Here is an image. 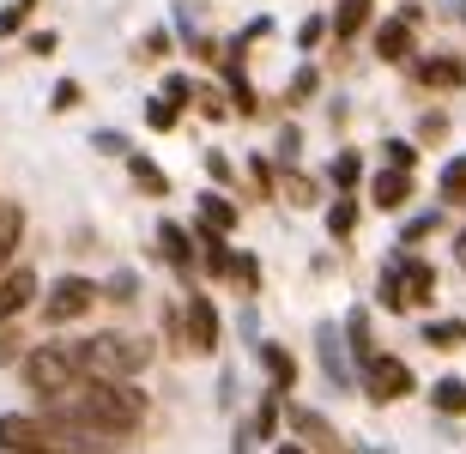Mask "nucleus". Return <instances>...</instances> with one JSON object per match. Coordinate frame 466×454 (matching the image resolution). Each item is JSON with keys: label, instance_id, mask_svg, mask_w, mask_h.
<instances>
[{"label": "nucleus", "instance_id": "7c9ffc66", "mask_svg": "<svg viewBox=\"0 0 466 454\" xmlns=\"http://www.w3.org/2000/svg\"><path fill=\"white\" fill-rule=\"evenodd\" d=\"M260 36H273V18H248V25H242L237 36H230V61H237V55H248L260 43Z\"/></svg>", "mask_w": 466, "mask_h": 454}, {"label": "nucleus", "instance_id": "1a4fd4ad", "mask_svg": "<svg viewBox=\"0 0 466 454\" xmlns=\"http://www.w3.org/2000/svg\"><path fill=\"white\" fill-rule=\"evenodd\" d=\"M406 73H412L418 86H431V91H466V61L461 55H418Z\"/></svg>", "mask_w": 466, "mask_h": 454}, {"label": "nucleus", "instance_id": "37998d69", "mask_svg": "<svg viewBox=\"0 0 466 454\" xmlns=\"http://www.w3.org/2000/svg\"><path fill=\"white\" fill-rule=\"evenodd\" d=\"M442 134H449V122H442V116H424V122H418V140H424V146H436Z\"/></svg>", "mask_w": 466, "mask_h": 454}, {"label": "nucleus", "instance_id": "4468645a", "mask_svg": "<svg viewBox=\"0 0 466 454\" xmlns=\"http://www.w3.org/2000/svg\"><path fill=\"white\" fill-rule=\"evenodd\" d=\"M346 351H351V364H358V376L381 358V351H376V328H370V309H363V303L346 315Z\"/></svg>", "mask_w": 466, "mask_h": 454}, {"label": "nucleus", "instance_id": "dca6fc26", "mask_svg": "<svg viewBox=\"0 0 466 454\" xmlns=\"http://www.w3.org/2000/svg\"><path fill=\"white\" fill-rule=\"evenodd\" d=\"M260 369H267L273 394H291V388H297V351H285L279 339H267V346H260Z\"/></svg>", "mask_w": 466, "mask_h": 454}, {"label": "nucleus", "instance_id": "5701e85b", "mask_svg": "<svg viewBox=\"0 0 466 454\" xmlns=\"http://www.w3.org/2000/svg\"><path fill=\"white\" fill-rule=\"evenodd\" d=\"M436 230H449V218H442V207H424V212H412V218H406L400 243H406V248H418L424 237H436Z\"/></svg>", "mask_w": 466, "mask_h": 454}, {"label": "nucleus", "instance_id": "79ce46f5", "mask_svg": "<svg viewBox=\"0 0 466 454\" xmlns=\"http://www.w3.org/2000/svg\"><path fill=\"white\" fill-rule=\"evenodd\" d=\"M73 104H79V79H61L55 97H49V109H73Z\"/></svg>", "mask_w": 466, "mask_h": 454}, {"label": "nucleus", "instance_id": "49530a36", "mask_svg": "<svg viewBox=\"0 0 466 454\" xmlns=\"http://www.w3.org/2000/svg\"><path fill=\"white\" fill-rule=\"evenodd\" d=\"M6 358H18V339H13L6 328H0V364H6Z\"/></svg>", "mask_w": 466, "mask_h": 454}, {"label": "nucleus", "instance_id": "58836bf2", "mask_svg": "<svg viewBox=\"0 0 466 454\" xmlns=\"http://www.w3.org/2000/svg\"><path fill=\"white\" fill-rule=\"evenodd\" d=\"M207 176L218 182V188H230V182H237V164H230L225 152H207Z\"/></svg>", "mask_w": 466, "mask_h": 454}, {"label": "nucleus", "instance_id": "0eeeda50", "mask_svg": "<svg viewBox=\"0 0 466 454\" xmlns=\"http://www.w3.org/2000/svg\"><path fill=\"white\" fill-rule=\"evenodd\" d=\"M412 388H418V382H412V369L400 364V358H388V351H381L376 364L363 369V394H370L376 406H388V400H406Z\"/></svg>", "mask_w": 466, "mask_h": 454}, {"label": "nucleus", "instance_id": "473e14b6", "mask_svg": "<svg viewBox=\"0 0 466 454\" xmlns=\"http://www.w3.org/2000/svg\"><path fill=\"white\" fill-rule=\"evenodd\" d=\"M157 97H170V104H176V109H188V104H194V97H200V86H194L188 73H170V79H164V91H157Z\"/></svg>", "mask_w": 466, "mask_h": 454}, {"label": "nucleus", "instance_id": "f03ea898", "mask_svg": "<svg viewBox=\"0 0 466 454\" xmlns=\"http://www.w3.org/2000/svg\"><path fill=\"white\" fill-rule=\"evenodd\" d=\"M0 454H79L55 412H0Z\"/></svg>", "mask_w": 466, "mask_h": 454}, {"label": "nucleus", "instance_id": "39448f33", "mask_svg": "<svg viewBox=\"0 0 466 454\" xmlns=\"http://www.w3.org/2000/svg\"><path fill=\"white\" fill-rule=\"evenodd\" d=\"M315 358H321V376H328L339 394L358 388V364H351V351H346V328H339V321H321V328H315Z\"/></svg>", "mask_w": 466, "mask_h": 454}, {"label": "nucleus", "instance_id": "c85d7f7f", "mask_svg": "<svg viewBox=\"0 0 466 454\" xmlns=\"http://www.w3.org/2000/svg\"><path fill=\"white\" fill-rule=\"evenodd\" d=\"M328 36H333V18L309 13V18H303V25H297V49L309 55V49H321V43H328Z\"/></svg>", "mask_w": 466, "mask_h": 454}, {"label": "nucleus", "instance_id": "c756f323", "mask_svg": "<svg viewBox=\"0 0 466 454\" xmlns=\"http://www.w3.org/2000/svg\"><path fill=\"white\" fill-rule=\"evenodd\" d=\"M412 164H418L412 140H381V170H406V176H412Z\"/></svg>", "mask_w": 466, "mask_h": 454}, {"label": "nucleus", "instance_id": "2eb2a0df", "mask_svg": "<svg viewBox=\"0 0 466 454\" xmlns=\"http://www.w3.org/2000/svg\"><path fill=\"white\" fill-rule=\"evenodd\" d=\"M388 267L406 279V298H412V303H431L436 298V267L431 261H418V255H394Z\"/></svg>", "mask_w": 466, "mask_h": 454}, {"label": "nucleus", "instance_id": "cd10ccee", "mask_svg": "<svg viewBox=\"0 0 466 454\" xmlns=\"http://www.w3.org/2000/svg\"><path fill=\"white\" fill-rule=\"evenodd\" d=\"M424 339H431L436 351H454V346H466V321H431V328H424Z\"/></svg>", "mask_w": 466, "mask_h": 454}, {"label": "nucleus", "instance_id": "6e6552de", "mask_svg": "<svg viewBox=\"0 0 466 454\" xmlns=\"http://www.w3.org/2000/svg\"><path fill=\"white\" fill-rule=\"evenodd\" d=\"M31 303H36V267H25V261L6 267V273H0V328L18 321Z\"/></svg>", "mask_w": 466, "mask_h": 454}, {"label": "nucleus", "instance_id": "72a5a7b5", "mask_svg": "<svg viewBox=\"0 0 466 454\" xmlns=\"http://www.w3.org/2000/svg\"><path fill=\"white\" fill-rule=\"evenodd\" d=\"M176 116H182V109H176L170 97H146V122H152L157 134H170V127H176Z\"/></svg>", "mask_w": 466, "mask_h": 454}, {"label": "nucleus", "instance_id": "4c0bfd02", "mask_svg": "<svg viewBox=\"0 0 466 454\" xmlns=\"http://www.w3.org/2000/svg\"><path fill=\"white\" fill-rule=\"evenodd\" d=\"M442 200H466V157H454L442 170Z\"/></svg>", "mask_w": 466, "mask_h": 454}, {"label": "nucleus", "instance_id": "ddd939ff", "mask_svg": "<svg viewBox=\"0 0 466 454\" xmlns=\"http://www.w3.org/2000/svg\"><path fill=\"white\" fill-rule=\"evenodd\" d=\"M376 55H381V61H394V67H412V61H418L412 25H406V18H388V25H376Z\"/></svg>", "mask_w": 466, "mask_h": 454}, {"label": "nucleus", "instance_id": "de8ad7c7", "mask_svg": "<svg viewBox=\"0 0 466 454\" xmlns=\"http://www.w3.org/2000/svg\"><path fill=\"white\" fill-rule=\"evenodd\" d=\"M442 13H454V18L466 25V0H442Z\"/></svg>", "mask_w": 466, "mask_h": 454}, {"label": "nucleus", "instance_id": "e433bc0d", "mask_svg": "<svg viewBox=\"0 0 466 454\" xmlns=\"http://www.w3.org/2000/svg\"><path fill=\"white\" fill-rule=\"evenodd\" d=\"M248 176H255V194L279 188V164H273V157H248Z\"/></svg>", "mask_w": 466, "mask_h": 454}, {"label": "nucleus", "instance_id": "b1692460", "mask_svg": "<svg viewBox=\"0 0 466 454\" xmlns=\"http://www.w3.org/2000/svg\"><path fill=\"white\" fill-rule=\"evenodd\" d=\"M431 406H436V412H454V419H461V412H466V382H461V376H436Z\"/></svg>", "mask_w": 466, "mask_h": 454}, {"label": "nucleus", "instance_id": "a211bd4d", "mask_svg": "<svg viewBox=\"0 0 466 454\" xmlns=\"http://www.w3.org/2000/svg\"><path fill=\"white\" fill-rule=\"evenodd\" d=\"M328 182L339 194H358V182H363V152L358 146H339V152L328 157Z\"/></svg>", "mask_w": 466, "mask_h": 454}, {"label": "nucleus", "instance_id": "09e8293b", "mask_svg": "<svg viewBox=\"0 0 466 454\" xmlns=\"http://www.w3.org/2000/svg\"><path fill=\"white\" fill-rule=\"evenodd\" d=\"M454 261H461V273H466V230L454 237Z\"/></svg>", "mask_w": 466, "mask_h": 454}, {"label": "nucleus", "instance_id": "aec40b11", "mask_svg": "<svg viewBox=\"0 0 466 454\" xmlns=\"http://www.w3.org/2000/svg\"><path fill=\"white\" fill-rule=\"evenodd\" d=\"M18 237H25V207L18 200H0V273L6 267H18L13 255H18Z\"/></svg>", "mask_w": 466, "mask_h": 454}, {"label": "nucleus", "instance_id": "2f4dec72", "mask_svg": "<svg viewBox=\"0 0 466 454\" xmlns=\"http://www.w3.org/2000/svg\"><path fill=\"white\" fill-rule=\"evenodd\" d=\"M230 285H242V291H260V255H248V248H242L237 261H230Z\"/></svg>", "mask_w": 466, "mask_h": 454}, {"label": "nucleus", "instance_id": "7ed1b4c3", "mask_svg": "<svg viewBox=\"0 0 466 454\" xmlns=\"http://www.w3.org/2000/svg\"><path fill=\"white\" fill-rule=\"evenodd\" d=\"M18 382L31 388L43 406H55V400H67L73 388H79V364H73L67 346H36V351L18 358Z\"/></svg>", "mask_w": 466, "mask_h": 454}, {"label": "nucleus", "instance_id": "8fccbe9b", "mask_svg": "<svg viewBox=\"0 0 466 454\" xmlns=\"http://www.w3.org/2000/svg\"><path fill=\"white\" fill-rule=\"evenodd\" d=\"M273 454H309V449H303V442H279Z\"/></svg>", "mask_w": 466, "mask_h": 454}, {"label": "nucleus", "instance_id": "a878e982", "mask_svg": "<svg viewBox=\"0 0 466 454\" xmlns=\"http://www.w3.org/2000/svg\"><path fill=\"white\" fill-rule=\"evenodd\" d=\"M225 86H230V109L237 116H255V91H248V73L237 61H225Z\"/></svg>", "mask_w": 466, "mask_h": 454}, {"label": "nucleus", "instance_id": "a18cd8bd", "mask_svg": "<svg viewBox=\"0 0 466 454\" xmlns=\"http://www.w3.org/2000/svg\"><path fill=\"white\" fill-rule=\"evenodd\" d=\"M55 49H61V36H55V31H31V55H55Z\"/></svg>", "mask_w": 466, "mask_h": 454}, {"label": "nucleus", "instance_id": "ea45409f", "mask_svg": "<svg viewBox=\"0 0 466 454\" xmlns=\"http://www.w3.org/2000/svg\"><path fill=\"white\" fill-rule=\"evenodd\" d=\"M297 152H303V134H297V127H285V134H279V164H285V170H297Z\"/></svg>", "mask_w": 466, "mask_h": 454}, {"label": "nucleus", "instance_id": "f3484780", "mask_svg": "<svg viewBox=\"0 0 466 454\" xmlns=\"http://www.w3.org/2000/svg\"><path fill=\"white\" fill-rule=\"evenodd\" d=\"M370 18H376V0H339V6H333V36L351 43V36L370 31Z\"/></svg>", "mask_w": 466, "mask_h": 454}, {"label": "nucleus", "instance_id": "c03bdc74", "mask_svg": "<svg viewBox=\"0 0 466 454\" xmlns=\"http://www.w3.org/2000/svg\"><path fill=\"white\" fill-rule=\"evenodd\" d=\"M91 146H97V152H127V140H121L116 127H104V134H91Z\"/></svg>", "mask_w": 466, "mask_h": 454}, {"label": "nucleus", "instance_id": "393cba45", "mask_svg": "<svg viewBox=\"0 0 466 454\" xmlns=\"http://www.w3.org/2000/svg\"><path fill=\"white\" fill-rule=\"evenodd\" d=\"M351 230H358V200H351V194H339V200L328 207V237H333V243H346Z\"/></svg>", "mask_w": 466, "mask_h": 454}, {"label": "nucleus", "instance_id": "f257e3e1", "mask_svg": "<svg viewBox=\"0 0 466 454\" xmlns=\"http://www.w3.org/2000/svg\"><path fill=\"white\" fill-rule=\"evenodd\" d=\"M73 364H79V382H134L152 364V339L146 333H86L73 339Z\"/></svg>", "mask_w": 466, "mask_h": 454}, {"label": "nucleus", "instance_id": "c9c22d12", "mask_svg": "<svg viewBox=\"0 0 466 454\" xmlns=\"http://www.w3.org/2000/svg\"><path fill=\"white\" fill-rule=\"evenodd\" d=\"M31 6H36V0H13V6H0V36H18V31H25Z\"/></svg>", "mask_w": 466, "mask_h": 454}, {"label": "nucleus", "instance_id": "bb28decb", "mask_svg": "<svg viewBox=\"0 0 466 454\" xmlns=\"http://www.w3.org/2000/svg\"><path fill=\"white\" fill-rule=\"evenodd\" d=\"M376 298L388 303V309H412V298H406V279H400L394 267L381 261V279H376Z\"/></svg>", "mask_w": 466, "mask_h": 454}, {"label": "nucleus", "instance_id": "f704fd0d", "mask_svg": "<svg viewBox=\"0 0 466 454\" xmlns=\"http://www.w3.org/2000/svg\"><path fill=\"white\" fill-rule=\"evenodd\" d=\"M285 194H291V207H315V200H321V188H315L309 176H297V170H285Z\"/></svg>", "mask_w": 466, "mask_h": 454}, {"label": "nucleus", "instance_id": "9b49d317", "mask_svg": "<svg viewBox=\"0 0 466 454\" xmlns=\"http://www.w3.org/2000/svg\"><path fill=\"white\" fill-rule=\"evenodd\" d=\"M285 424H291V442L303 437L315 454H339V437L328 430V419H321L315 406H291V412H285Z\"/></svg>", "mask_w": 466, "mask_h": 454}, {"label": "nucleus", "instance_id": "20e7f679", "mask_svg": "<svg viewBox=\"0 0 466 454\" xmlns=\"http://www.w3.org/2000/svg\"><path fill=\"white\" fill-rule=\"evenodd\" d=\"M97 309V279H86V273H61V279H49V298H43V321L49 328H73L79 315Z\"/></svg>", "mask_w": 466, "mask_h": 454}, {"label": "nucleus", "instance_id": "412c9836", "mask_svg": "<svg viewBox=\"0 0 466 454\" xmlns=\"http://www.w3.org/2000/svg\"><path fill=\"white\" fill-rule=\"evenodd\" d=\"M127 176H134V188L152 194V200H164V194H170V176H164V164H152L146 152H127Z\"/></svg>", "mask_w": 466, "mask_h": 454}, {"label": "nucleus", "instance_id": "9d476101", "mask_svg": "<svg viewBox=\"0 0 466 454\" xmlns=\"http://www.w3.org/2000/svg\"><path fill=\"white\" fill-rule=\"evenodd\" d=\"M157 248H164V261L176 267V279L194 291V230L176 225V218H164V225H157Z\"/></svg>", "mask_w": 466, "mask_h": 454}, {"label": "nucleus", "instance_id": "6ab92c4d", "mask_svg": "<svg viewBox=\"0 0 466 454\" xmlns=\"http://www.w3.org/2000/svg\"><path fill=\"white\" fill-rule=\"evenodd\" d=\"M194 218H200V230H212V237L237 230V207H230L225 194H200V200H194Z\"/></svg>", "mask_w": 466, "mask_h": 454}, {"label": "nucleus", "instance_id": "423d86ee", "mask_svg": "<svg viewBox=\"0 0 466 454\" xmlns=\"http://www.w3.org/2000/svg\"><path fill=\"white\" fill-rule=\"evenodd\" d=\"M182 328H188V351L194 358H212L218 351V309H212V298L207 291H188V303H182Z\"/></svg>", "mask_w": 466, "mask_h": 454}, {"label": "nucleus", "instance_id": "4be33fe9", "mask_svg": "<svg viewBox=\"0 0 466 454\" xmlns=\"http://www.w3.org/2000/svg\"><path fill=\"white\" fill-rule=\"evenodd\" d=\"M279 424H285V406H279V394L267 388V394H260V406H255V419H248V437H255V442H273Z\"/></svg>", "mask_w": 466, "mask_h": 454}, {"label": "nucleus", "instance_id": "f8f14e48", "mask_svg": "<svg viewBox=\"0 0 466 454\" xmlns=\"http://www.w3.org/2000/svg\"><path fill=\"white\" fill-rule=\"evenodd\" d=\"M412 194H418V182L406 170H376V176H370V207H376V212H400Z\"/></svg>", "mask_w": 466, "mask_h": 454}, {"label": "nucleus", "instance_id": "a19ab883", "mask_svg": "<svg viewBox=\"0 0 466 454\" xmlns=\"http://www.w3.org/2000/svg\"><path fill=\"white\" fill-rule=\"evenodd\" d=\"M315 91H321L315 67H297V79H291V104H303V97H315Z\"/></svg>", "mask_w": 466, "mask_h": 454}]
</instances>
